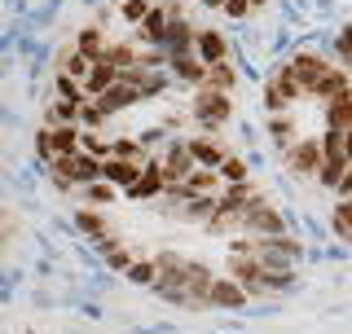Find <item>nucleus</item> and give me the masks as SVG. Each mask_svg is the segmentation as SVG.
Wrapping results in <instances>:
<instances>
[{
  "instance_id": "6ab92c4d",
  "label": "nucleus",
  "mask_w": 352,
  "mask_h": 334,
  "mask_svg": "<svg viewBox=\"0 0 352 334\" xmlns=\"http://www.w3.org/2000/svg\"><path fill=\"white\" fill-rule=\"evenodd\" d=\"M335 229H339V238L352 247V198H344V203L335 207Z\"/></svg>"
},
{
  "instance_id": "c85d7f7f",
  "label": "nucleus",
  "mask_w": 352,
  "mask_h": 334,
  "mask_svg": "<svg viewBox=\"0 0 352 334\" xmlns=\"http://www.w3.org/2000/svg\"><path fill=\"white\" fill-rule=\"evenodd\" d=\"M339 53H344V62L352 71V27H344V36H339Z\"/></svg>"
},
{
  "instance_id": "9b49d317",
  "label": "nucleus",
  "mask_w": 352,
  "mask_h": 334,
  "mask_svg": "<svg viewBox=\"0 0 352 334\" xmlns=\"http://www.w3.org/2000/svg\"><path fill=\"white\" fill-rule=\"evenodd\" d=\"M75 49H80L88 62H106V49H110V44L102 36V27H84L80 36H75Z\"/></svg>"
},
{
  "instance_id": "0eeeda50",
  "label": "nucleus",
  "mask_w": 352,
  "mask_h": 334,
  "mask_svg": "<svg viewBox=\"0 0 352 334\" xmlns=\"http://www.w3.org/2000/svg\"><path fill=\"white\" fill-rule=\"evenodd\" d=\"M119 80H124V71H119L115 62H93V71H88V80H84V93L88 97H102L106 88H115Z\"/></svg>"
},
{
  "instance_id": "a878e982",
  "label": "nucleus",
  "mask_w": 352,
  "mask_h": 334,
  "mask_svg": "<svg viewBox=\"0 0 352 334\" xmlns=\"http://www.w3.org/2000/svg\"><path fill=\"white\" fill-rule=\"evenodd\" d=\"M115 159H132V163H141V159H146V154H141V146H137V141H115Z\"/></svg>"
},
{
  "instance_id": "aec40b11",
  "label": "nucleus",
  "mask_w": 352,
  "mask_h": 334,
  "mask_svg": "<svg viewBox=\"0 0 352 334\" xmlns=\"http://www.w3.org/2000/svg\"><path fill=\"white\" fill-rule=\"evenodd\" d=\"M49 115L58 119V124H75V119H84V106H80V102H66V97H62V102L53 106Z\"/></svg>"
},
{
  "instance_id": "bb28decb",
  "label": "nucleus",
  "mask_w": 352,
  "mask_h": 334,
  "mask_svg": "<svg viewBox=\"0 0 352 334\" xmlns=\"http://www.w3.org/2000/svg\"><path fill=\"white\" fill-rule=\"evenodd\" d=\"M88 203H115V185H88Z\"/></svg>"
},
{
  "instance_id": "39448f33",
  "label": "nucleus",
  "mask_w": 352,
  "mask_h": 334,
  "mask_svg": "<svg viewBox=\"0 0 352 334\" xmlns=\"http://www.w3.org/2000/svg\"><path fill=\"white\" fill-rule=\"evenodd\" d=\"M194 150L190 146H181V141H176V146L168 150V159H163V172H168V185H181V181H190L194 176Z\"/></svg>"
},
{
  "instance_id": "5701e85b",
  "label": "nucleus",
  "mask_w": 352,
  "mask_h": 334,
  "mask_svg": "<svg viewBox=\"0 0 352 334\" xmlns=\"http://www.w3.org/2000/svg\"><path fill=\"white\" fill-rule=\"evenodd\" d=\"M75 225H80L84 233H93V238H102V233H106V220L97 216V211H80V216H75Z\"/></svg>"
},
{
  "instance_id": "a211bd4d",
  "label": "nucleus",
  "mask_w": 352,
  "mask_h": 334,
  "mask_svg": "<svg viewBox=\"0 0 352 334\" xmlns=\"http://www.w3.org/2000/svg\"><path fill=\"white\" fill-rule=\"evenodd\" d=\"M234 80H238V75H234V66H229V62H216V66H207V88H220V93H229V88H234Z\"/></svg>"
},
{
  "instance_id": "6e6552de",
  "label": "nucleus",
  "mask_w": 352,
  "mask_h": 334,
  "mask_svg": "<svg viewBox=\"0 0 352 334\" xmlns=\"http://www.w3.org/2000/svg\"><path fill=\"white\" fill-rule=\"evenodd\" d=\"M168 189V172H163V163H150L146 159V172H141V181L128 189L132 198H154V194H163Z\"/></svg>"
},
{
  "instance_id": "f8f14e48",
  "label": "nucleus",
  "mask_w": 352,
  "mask_h": 334,
  "mask_svg": "<svg viewBox=\"0 0 352 334\" xmlns=\"http://www.w3.org/2000/svg\"><path fill=\"white\" fill-rule=\"evenodd\" d=\"M326 124H330V128H339V132H348V128H352V88L326 102Z\"/></svg>"
},
{
  "instance_id": "4468645a",
  "label": "nucleus",
  "mask_w": 352,
  "mask_h": 334,
  "mask_svg": "<svg viewBox=\"0 0 352 334\" xmlns=\"http://www.w3.org/2000/svg\"><path fill=\"white\" fill-rule=\"evenodd\" d=\"M172 71L181 75L185 84H203L207 80V62L203 58H190V53H172Z\"/></svg>"
},
{
  "instance_id": "72a5a7b5",
  "label": "nucleus",
  "mask_w": 352,
  "mask_h": 334,
  "mask_svg": "<svg viewBox=\"0 0 352 334\" xmlns=\"http://www.w3.org/2000/svg\"><path fill=\"white\" fill-rule=\"evenodd\" d=\"M256 5H269V0H256Z\"/></svg>"
},
{
  "instance_id": "2eb2a0df",
  "label": "nucleus",
  "mask_w": 352,
  "mask_h": 334,
  "mask_svg": "<svg viewBox=\"0 0 352 334\" xmlns=\"http://www.w3.org/2000/svg\"><path fill=\"white\" fill-rule=\"evenodd\" d=\"M88 71H93V66H88V58H84V53L80 49H75V44H71V49H62V58H58V75H71V80H88Z\"/></svg>"
},
{
  "instance_id": "f3484780",
  "label": "nucleus",
  "mask_w": 352,
  "mask_h": 334,
  "mask_svg": "<svg viewBox=\"0 0 352 334\" xmlns=\"http://www.w3.org/2000/svg\"><path fill=\"white\" fill-rule=\"evenodd\" d=\"M168 27H172V18L163 14V9H150V18L141 22V40H154V44H168Z\"/></svg>"
},
{
  "instance_id": "9d476101",
  "label": "nucleus",
  "mask_w": 352,
  "mask_h": 334,
  "mask_svg": "<svg viewBox=\"0 0 352 334\" xmlns=\"http://www.w3.org/2000/svg\"><path fill=\"white\" fill-rule=\"evenodd\" d=\"M194 53L203 58L207 66H216V62H225V53H229V40L220 36V31H198V44H194Z\"/></svg>"
},
{
  "instance_id": "473e14b6",
  "label": "nucleus",
  "mask_w": 352,
  "mask_h": 334,
  "mask_svg": "<svg viewBox=\"0 0 352 334\" xmlns=\"http://www.w3.org/2000/svg\"><path fill=\"white\" fill-rule=\"evenodd\" d=\"M203 5H207V9H216V5H220V9H225V0H203Z\"/></svg>"
},
{
  "instance_id": "4be33fe9",
  "label": "nucleus",
  "mask_w": 352,
  "mask_h": 334,
  "mask_svg": "<svg viewBox=\"0 0 352 334\" xmlns=\"http://www.w3.org/2000/svg\"><path fill=\"white\" fill-rule=\"evenodd\" d=\"M150 9H154L150 0H124V5H119V14H124L128 22H146V18H150Z\"/></svg>"
},
{
  "instance_id": "7c9ffc66",
  "label": "nucleus",
  "mask_w": 352,
  "mask_h": 334,
  "mask_svg": "<svg viewBox=\"0 0 352 334\" xmlns=\"http://www.w3.org/2000/svg\"><path fill=\"white\" fill-rule=\"evenodd\" d=\"M339 194L352 198V167H348V176H344V181H339Z\"/></svg>"
},
{
  "instance_id": "c756f323",
  "label": "nucleus",
  "mask_w": 352,
  "mask_h": 334,
  "mask_svg": "<svg viewBox=\"0 0 352 334\" xmlns=\"http://www.w3.org/2000/svg\"><path fill=\"white\" fill-rule=\"evenodd\" d=\"M273 137H278V141H286V137H291V119H273Z\"/></svg>"
},
{
  "instance_id": "ddd939ff",
  "label": "nucleus",
  "mask_w": 352,
  "mask_h": 334,
  "mask_svg": "<svg viewBox=\"0 0 352 334\" xmlns=\"http://www.w3.org/2000/svg\"><path fill=\"white\" fill-rule=\"evenodd\" d=\"M190 150H194L198 167H220V163L229 159V154H225V146H220L216 137H198V141H190Z\"/></svg>"
},
{
  "instance_id": "2f4dec72",
  "label": "nucleus",
  "mask_w": 352,
  "mask_h": 334,
  "mask_svg": "<svg viewBox=\"0 0 352 334\" xmlns=\"http://www.w3.org/2000/svg\"><path fill=\"white\" fill-rule=\"evenodd\" d=\"M344 150H348V159H352V128L344 132Z\"/></svg>"
},
{
  "instance_id": "b1692460",
  "label": "nucleus",
  "mask_w": 352,
  "mask_h": 334,
  "mask_svg": "<svg viewBox=\"0 0 352 334\" xmlns=\"http://www.w3.org/2000/svg\"><path fill=\"white\" fill-rule=\"evenodd\" d=\"M106 264H110V269H119V273H128L132 269V255L124 247H106Z\"/></svg>"
},
{
  "instance_id": "f257e3e1",
  "label": "nucleus",
  "mask_w": 352,
  "mask_h": 334,
  "mask_svg": "<svg viewBox=\"0 0 352 334\" xmlns=\"http://www.w3.org/2000/svg\"><path fill=\"white\" fill-rule=\"evenodd\" d=\"M194 115L203 119L207 128H216V124H225L229 115H234V102H229V93H220V88H198V97H194Z\"/></svg>"
},
{
  "instance_id": "f03ea898",
  "label": "nucleus",
  "mask_w": 352,
  "mask_h": 334,
  "mask_svg": "<svg viewBox=\"0 0 352 334\" xmlns=\"http://www.w3.org/2000/svg\"><path fill=\"white\" fill-rule=\"evenodd\" d=\"M242 229L251 233H286V220L278 207H269L264 198H256V203H247V211H242Z\"/></svg>"
},
{
  "instance_id": "1a4fd4ad",
  "label": "nucleus",
  "mask_w": 352,
  "mask_h": 334,
  "mask_svg": "<svg viewBox=\"0 0 352 334\" xmlns=\"http://www.w3.org/2000/svg\"><path fill=\"white\" fill-rule=\"evenodd\" d=\"M102 181H110V185H137L141 181V163H132V159H115L110 154L106 159V167H102Z\"/></svg>"
},
{
  "instance_id": "393cba45",
  "label": "nucleus",
  "mask_w": 352,
  "mask_h": 334,
  "mask_svg": "<svg viewBox=\"0 0 352 334\" xmlns=\"http://www.w3.org/2000/svg\"><path fill=\"white\" fill-rule=\"evenodd\" d=\"M220 176H225V181H247V163H242V159H225V163H220Z\"/></svg>"
},
{
  "instance_id": "cd10ccee",
  "label": "nucleus",
  "mask_w": 352,
  "mask_h": 334,
  "mask_svg": "<svg viewBox=\"0 0 352 334\" xmlns=\"http://www.w3.org/2000/svg\"><path fill=\"white\" fill-rule=\"evenodd\" d=\"M251 5H256V0H225V14H229V18H247Z\"/></svg>"
},
{
  "instance_id": "412c9836",
  "label": "nucleus",
  "mask_w": 352,
  "mask_h": 334,
  "mask_svg": "<svg viewBox=\"0 0 352 334\" xmlns=\"http://www.w3.org/2000/svg\"><path fill=\"white\" fill-rule=\"evenodd\" d=\"M128 277H132V282H141V286H154V282H159V264L141 260V264H132V269H128Z\"/></svg>"
},
{
  "instance_id": "20e7f679",
  "label": "nucleus",
  "mask_w": 352,
  "mask_h": 334,
  "mask_svg": "<svg viewBox=\"0 0 352 334\" xmlns=\"http://www.w3.org/2000/svg\"><path fill=\"white\" fill-rule=\"evenodd\" d=\"M247 295H251V291L238 282V277H216L207 304H212V308H242V304H247Z\"/></svg>"
},
{
  "instance_id": "dca6fc26",
  "label": "nucleus",
  "mask_w": 352,
  "mask_h": 334,
  "mask_svg": "<svg viewBox=\"0 0 352 334\" xmlns=\"http://www.w3.org/2000/svg\"><path fill=\"white\" fill-rule=\"evenodd\" d=\"M220 181H225V176H220L216 167H198L190 181H185V189H190V194H220Z\"/></svg>"
},
{
  "instance_id": "423d86ee",
  "label": "nucleus",
  "mask_w": 352,
  "mask_h": 334,
  "mask_svg": "<svg viewBox=\"0 0 352 334\" xmlns=\"http://www.w3.org/2000/svg\"><path fill=\"white\" fill-rule=\"evenodd\" d=\"M348 167H352L348 150H322V167H317V181H322V185H335V189H339V181L348 176Z\"/></svg>"
},
{
  "instance_id": "7ed1b4c3",
  "label": "nucleus",
  "mask_w": 352,
  "mask_h": 334,
  "mask_svg": "<svg viewBox=\"0 0 352 334\" xmlns=\"http://www.w3.org/2000/svg\"><path fill=\"white\" fill-rule=\"evenodd\" d=\"M286 167L295 176H317V167H322V141H295L291 154H286Z\"/></svg>"
}]
</instances>
